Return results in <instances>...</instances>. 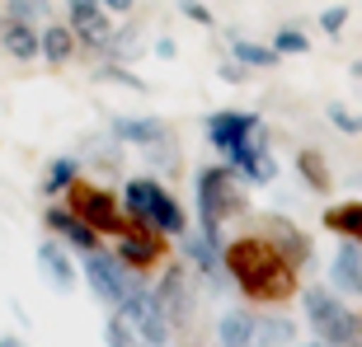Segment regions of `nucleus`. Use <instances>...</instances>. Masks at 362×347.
<instances>
[{"mask_svg": "<svg viewBox=\"0 0 362 347\" xmlns=\"http://www.w3.org/2000/svg\"><path fill=\"white\" fill-rule=\"evenodd\" d=\"M221 263H226L230 286H235L250 305H287V300L301 296V267L287 263L259 230L226 240Z\"/></svg>", "mask_w": 362, "mask_h": 347, "instance_id": "f257e3e1", "label": "nucleus"}, {"mask_svg": "<svg viewBox=\"0 0 362 347\" xmlns=\"http://www.w3.org/2000/svg\"><path fill=\"white\" fill-rule=\"evenodd\" d=\"M193 197H198V235L216 249H226L221 240V221L250 212V197H245L240 178L226 169V164H202L198 178H193Z\"/></svg>", "mask_w": 362, "mask_h": 347, "instance_id": "f03ea898", "label": "nucleus"}, {"mask_svg": "<svg viewBox=\"0 0 362 347\" xmlns=\"http://www.w3.org/2000/svg\"><path fill=\"white\" fill-rule=\"evenodd\" d=\"M301 315L320 343L362 347V310H353L334 286H301Z\"/></svg>", "mask_w": 362, "mask_h": 347, "instance_id": "7ed1b4c3", "label": "nucleus"}, {"mask_svg": "<svg viewBox=\"0 0 362 347\" xmlns=\"http://www.w3.org/2000/svg\"><path fill=\"white\" fill-rule=\"evenodd\" d=\"M66 207L81 216L85 226L99 230L104 240H118L122 230L132 226V221H127V212H122V197L113 193V188L94 183V178H76V188L66 193Z\"/></svg>", "mask_w": 362, "mask_h": 347, "instance_id": "20e7f679", "label": "nucleus"}, {"mask_svg": "<svg viewBox=\"0 0 362 347\" xmlns=\"http://www.w3.org/2000/svg\"><path fill=\"white\" fill-rule=\"evenodd\" d=\"M113 254H118V263L127 267V272L146 277V272H156V267L170 258V235H160V230L146 226V221H132V226L113 240Z\"/></svg>", "mask_w": 362, "mask_h": 347, "instance_id": "39448f33", "label": "nucleus"}, {"mask_svg": "<svg viewBox=\"0 0 362 347\" xmlns=\"http://www.w3.org/2000/svg\"><path fill=\"white\" fill-rule=\"evenodd\" d=\"M85 281H90V291L99 296L113 315H118V310L132 300V291L141 286V277H136V272H127V267L118 263V254H104V249L85 258Z\"/></svg>", "mask_w": 362, "mask_h": 347, "instance_id": "423d86ee", "label": "nucleus"}, {"mask_svg": "<svg viewBox=\"0 0 362 347\" xmlns=\"http://www.w3.org/2000/svg\"><path fill=\"white\" fill-rule=\"evenodd\" d=\"M118 319L132 329V338L141 347H170L175 324H170V315L160 310V300H156V291H151V286H136L132 300L118 310Z\"/></svg>", "mask_w": 362, "mask_h": 347, "instance_id": "0eeeda50", "label": "nucleus"}, {"mask_svg": "<svg viewBox=\"0 0 362 347\" xmlns=\"http://www.w3.org/2000/svg\"><path fill=\"white\" fill-rule=\"evenodd\" d=\"M42 226L52 230V235L66 244L71 254H81V258H90V254H99V249H104V235H99L94 226H85V221L71 212L66 202H47V207H42Z\"/></svg>", "mask_w": 362, "mask_h": 347, "instance_id": "6e6552de", "label": "nucleus"}, {"mask_svg": "<svg viewBox=\"0 0 362 347\" xmlns=\"http://www.w3.org/2000/svg\"><path fill=\"white\" fill-rule=\"evenodd\" d=\"M259 235H264V240H269L287 263H296V267H306L310 258H315V254H310V235L296 226V221L278 216V212H269L264 221H259Z\"/></svg>", "mask_w": 362, "mask_h": 347, "instance_id": "1a4fd4ad", "label": "nucleus"}, {"mask_svg": "<svg viewBox=\"0 0 362 347\" xmlns=\"http://www.w3.org/2000/svg\"><path fill=\"white\" fill-rule=\"evenodd\" d=\"M259 127H264V122H259V113H240V108L207 113V141H212L221 155H226V150H235V146H245Z\"/></svg>", "mask_w": 362, "mask_h": 347, "instance_id": "9d476101", "label": "nucleus"}, {"mask_svg": "<svg viewBox=\"0 0 362 347\" xmlns=\"http://www.w3.org/2000/svg\"><path fill=\"white\" fill-rule=\"evenodd\" d=\"M108 136H118L122 146H156V141H165V136H175L170 132V122L165 118H127V113H113L108 118Z\"/></svg>", "mask_w": 362, "mask_h": 347, "instance_id": "9b49d317", "label": "nucleus"}, {"mask_svg": "<svg viewBox=\"0 0 362 347\" xmlns=\"http://www.w3.org/2000/svg\"><path fill=\"white\" fill-rule=\"evenodd\" d=\"M38 267L62 296L76 291V258H71V249L62 240H38Z\"/></svg>", "mask_w": 362, "mask_h": 347, "instance_id": "f8f14e48", "label": "nucleus"}, {"mask_svg": "<svg viewBox=\"0 0 362 347\" xmlns=\"http://www.w3.org/2000/svg\"><path fill=\"white\" fill-rule=\"evenodd\" d=\"M0 47H5V56H14V61H38L42 56V28L33 24H19V19H0Z\"/></svg>", "mask_w": 362, "mask_h": 347, "instance_id": "ddd939ff", "label": "nucleus"}, {"mask_svg": "<svg viewBox=\"0 0 362 347\" xmlns=\"http://www.w3.org/2000/svg\"><path fill=\"white\" fill-rule=\"evenodd\" d=\"M329 286H334L339 296L362 300V249L358 244H344V249L329 258Z\"/></svg>", "mask_w": 362, "mask_h": 347, "instance_id": "4468645a", "label": "nucleus"}, {"mask_svg": "<svg viewBox=\"0 0 362 347\" xmlns=\"http://www.w3.org/2000/svg\"><path fill=\"white\" fill-rule=\"evenodd\" d=\"M296 174H301V183H306L315 197H329V193H334V169H329L320 146H296Z\"/></svg>", "mask_w": 362, "mask_h": 347, "instance_id": "2eb2a0df", "label": "nucleus"}, {"mask_svg": "<svg viewBox=\"0 0 362 347\" xmlns=\"http://www.w3.org/2000/svg\"><path fill=\"white\" fill-rule=\"evenodd\" d=\"M320 226L329 230V235H339L344 244H358L362 249V202H334V207H325Z\"/></svg>", "mask_w": 362, "mask_h": 347, "instance_id": "dca6fc26", "label": "nucleus"}, {"mask_svg": "<svg viewBox=\"0 0 362 347\" xmlns=\"http://www.w3.org/2000/svg\"><path fill=\"white\" fill-rule=\"evenodd\" d=\"M76 47H81V38H76L71 24H57V19L42 24V61L47 66H71L76 61Z\"/></svg>", "mask_w": 362, "mask_h": 347, "instance_id": "f3484780", "label": "nucleus"}, {"mask_svg": "<svg viewBox=\"0 0 362 347\" xmlns=\"http://www.w3.org/2000/svg\"><path fill=\"white\" fill-rule=\"evenodd\" d=\"M255 310H226L216 319V347H255Z\"/></svg>", "mask_w": 362, "mask_h": 347, "instance_id": "a211bd4d", "label": "nucleus"}, {"mask_svg": "<svg viewBox=\"0 0 362 347\" xmlns=\"http://www.w3.org/2000/svg\"><path fill=\"white\" fill-rule=\"evenodd\" d=\"M146 226H156L160 235H170V240H175V235H188V212L170 197L165 183H160V193H156V202H151V221Z\"/></svg>", "mask_w": 362, "mask_h": 347, "instance_id": "6ab92c4d", "label": "nucleus"}, {"mask_svg": "<svg viewBox=\"0 0 362 347\" xmlns=\"http://www.w3.org/2000/svg\"><path fill=\"white\" fill-rule=\"evenodd\" d=\"M184 254H188V267H198L202 277H212V281H221V277H226L221 249H216V244H207V240L198 235V230H188V235H184Z\"/></svg>", "mask_w": 362, "mask_h": 347, "instance_id": "aec40b11", "label": "nucleus"}, {"mask_svg": "<svg viewBox=\"0 0 362 347\" xmlns=\"http://www.w3.org/2000/svg\"><path fill=\"white\" fill-rule=\"evenodd\" d=\"M230 56H235V61H245L250 71H273V66H282V52L273 47V42H255V38H240V33H230Z\"/></svg>", "mask_w": 362, "mask_h": 347, "instance_id": "412c9836", "label": "nucleus"}, {"mask_svg": "<svg viewBox=\"0 0 362 347\" xmlns=\"http://www.w3.org/2000/svg\"><path fill=\"white\" fill-rule=\"evenodd\" d=\"M76 178H81V160L76 155H57L52 164H47V174H42V197H66L71 188H76Z\"/></svg>", "mask_w": 362, "mask_h": 347, "instance_id": "4be33fe9", "label": "nucleus"}, {"mask_svg": "<svg viewBox=\"0 0 362 347\" xmlns=\"http://www.w3.org/2000/svg\"><path fill=\"white\" fill-rule=\"evenodd\" d=\"M296 338V324L282 319V315H269V319L255 324V347H287Z\"/></svg>", "mask_w": 362, "mask_h": 347, "instance_id": "5701e85b", "label": "nucleus"}, {"mask_svg": "<svg viewBox=\"0 0 362 347\" xmlns=\"http://www.w3.org/2000/svg\"><path fill=\"white\" fill-rule=\"evenodd\" d=\"M94 80H99V85H122V90H132V94L151 90L136 71H127V61H104V66H94Z\"/></svg>", "mask_w": 362, "mask_h": 347, "instance_id": "b1692460", "label": "nucleus"}, {"mask_svg": "<svg viewBox=\"0 0 362 347\" xmlns=\"http://www.w3.org/2000/svg\"><path fill=\"white\" fill-rule=\"evenodd\" d=\"M136 52H141V28H136V24H118L104 56H108V61H132Z\"/></svg>", "mask_w": 362, "mask_h": 347, "instance_id": "393cba45", "label": "nucleus"}, {"mask_svg": "<svg viewBox=\"0 0 362 347\" xmlns=\"http://www.w3.org/2000/svg\"><path fill=\"white\" fill-rule=\"evenodd\" d=\"M273 47H278L282 56H306V52H310V38H306V28L278 24V33H273Z\"/></svg>", "mask_w": 362, "mask_h": 347, "instance_id": "a878e982", "label": "nucleus"}, {"mask_svg": "<svg viewBox=\"0 0 362 347\" xmlns=\"http://www.w3.org/2000/svg\"><path fill=\"white\" fill-rule=\"evenodd\" d=\"M90 150H94V164H99V169H113V174L122 169V141L118 136H94Z\"/></svg>", "mask_w": 362, "mask_h": 347, "instance_id": "bb28decb", "label": "nucleus"}, {"mask_svg": "<svg viewBox=\"0 0 362 347\" xmlns=\"http://www.w3.org/2000/svg\"><path fill=\"white\" fill-rule=\"evenodd\" d=\"M146 164H151V174H156V169H175V164H179V146H175V136H165V141L146 146Z\"/></svg>", "mask_w": 362, "mask_h": 347, "instance_id": "cd10ccee", "label": "nucleus"}, {"mask_svg": "<svg viewBox=\"0 0 362 347\" xmlns=\"http://www.w3.org/2000/svg\"><path fill=\"white\" fill-rule=\"evenodd\" d=\"M5 14H10V19H19V24H47V5H38V0H10V5H5Z\"/></svg>", "mask_w": 362, "mask_h": 347, "instance_id": "c85d7f7f", "label": "nucleus"}, {"mask_svg": "<svg viewBox=\"0 0 362 347\" xmlns=\"http://www.w3.org/2000/svg\"><path fill=\"white\" fill-rule=\"evenodd\" d=\"M325 118L334 122L344 136H362V113H353V108H344V104H325Z\"/></svg>", "mask_w": 362, "mask_h": 347, "instance_id": "c756f323", "label": "nucleus"}, {"mask_svg": "<svg viewBox=\"0 0 362 347\" xmlns=\"http://www.w3.org/2000/svg\"><path fill=\"white\" fill-rule=\"evenodd\" d=\"M349 14H353V10L344 5V0H339V5H325L315 24H320V33H325V38H339V33H344V24H349Z\"/></svg>", "mask_w": 362, "mask_h": 347, "instance_id": "7c9ffc66", "label": "nucleus"}, {"mask_svg": "<svg viewBox=\"0 0 362 347\" xmlns=\"http://www.w3.org/2000/svg\"><path fill=\"white\" fill-rule=\"evenodd\" d=\"M179 5V14H184L188 24H198V28H216V14L202 5V0H175Z\"/></svg>", "mask_w": 362, "mask_h": 347, "instance_id": "2f4dec72", "label": "nucleus"}, {"mask_svg": "<svg viewBox=\"0 0 362 347\" xmlns=\"http://www.w3.org/2000/svg\"><path fill=\"white\" fill-rule=\"evenodd\" d=\"M216 80H221V85H245V80H250V66L235 61V56H226V61H216Z\"/></svg>", "mask_w": 362, "mask_h": 347, "instance_id": "473e14b6", "label": "nucleus"}, {"mask_svg": "<svg viewBox=\"0 0 362 347\" xmlns=\"http://www.w3.org/2000/svg\"><path fill=\"white\" fill-rule=\"evenodd\" d=\"M104 338H108V347H136V338H132V329H127V324L118 319V315H113V319H108V329H104Z\"/></svg>", "mask_w": 362, "mask_h": 347, "instance_id": "72a5a7b5", "label": "nucleus"}, {"mask_svg": "<svg viewBox=\"0 0 362 347\" xmlns=\"http://www.w3.org/2000/svg\"><path fill=\"white\" fill-rule=\"evenodd\" d=\"M151 56H156V61H175V56H179V42L175 38H156V42H151Z\"/></svg>", "mask_w": 362, "mask_h": 347, "instance_id": "f704fd0d", "label": "nucleus"}, {"mask_svg": "<svg viewBox=\"0 0 362 347\" xmlns=\"http://www.w3.org/2000/svg\"><path fill=\"white\" fill-rule=\"evenodd\" d=\"M99 5H104V10L113 14V19H127V14L136 10V0H99Z\"/></svg>", "mask_w": 362, "mask_h": 347, "instance_id": "c9c22d12", "label": "nucleus"}, {"mask_svg": "<svg viewBox=\"0 0 362 347\" xmlns=\"http://www.w3.org/2000/svg\"><path fill=\"white\" fill-rule=\"evenodd\" d=\"M0 347H24V343H19L14 334H0Z\"/></svg>", "mask_w": 362, "mask_h": 347, "instance_id": "e433bc0d", "label": "nucleus"}, {"mask_svg": "<svg viewBox=\"0 0 362 347\" xmlns=\"http://www.w3.org/2000/svg\"><path fill=\"white\" fill-rule=\"evenodd\" d=\"M349 75H353V80H362V61H353V66H349Z\"/></svg>", "mask_w": 362, "mask_h": 347, "instance_id": "4c0bfd02", "label": "nucleus"}, {"mask_svg": "<svg viewBox=\"0 0 362 347\" xmlns=\"http://www.w3.org/2000/svg\"><path fill=\"white\" fill-rule=\"evenodd\" d=\"M301 347H329V343H320V338H315V343H301Z\"/></svg>", "mask_w": 362, "mask_h": 347, "instance_id": "58836bf2", "label": "nucleus"}, {"mask_svg": "<svg viewBox=\"0 0 362 347\" xmlns=\"http://www.w3.org/2000/svg\"><path fill=\"white\" fill-rule=\"evenodd\" d=\"M38 5H47V0H38Z\"/></svg>", "mask_w": 362, "mask_h": 347, "instance_id": "ea45409f", "label": "nucleus"}]
</instances>
